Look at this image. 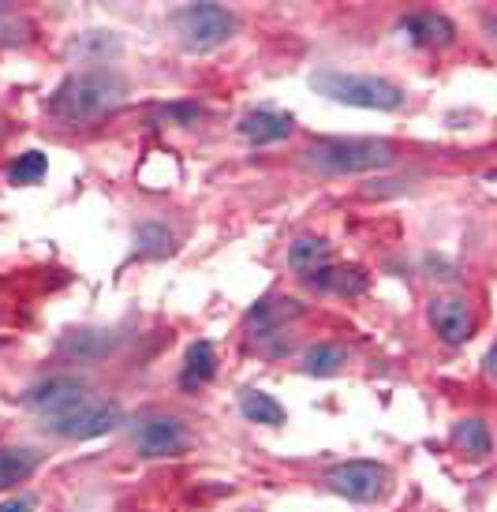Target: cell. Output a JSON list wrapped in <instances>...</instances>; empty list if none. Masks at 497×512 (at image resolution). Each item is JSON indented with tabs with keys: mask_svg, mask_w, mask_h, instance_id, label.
<instances>
[{
	"mask_svg": "<svg viewBox=\"0 0 497 512\" xmlns=\"http://www.w3.org/2000/svg\"><path fill=\"white\" fill-rule=\"evenodd\" d=\"M128 86L124 79L113 72H79L68 75L64 83L57 86V94L45 101V113L60 120V124H90V120H101L105 113H113L116 105L124 101Z\"/></svg>",
	"mask_w": 497,
	"mask_h": 512,
	"instance_id": "1",
	"label": "cell"
},
{
	"mask_svg": "<svg viewBox=\"0 0 497 512\" xmlns=\"http://www.w3.org/2000/svg\"><path fill=\"white\" fill-rule=\"evenodd\" d=\"M393 143L385 139H318L303 150V169L314 176H363L393 165Z\"/></svg>",
	"mask_w": 497,
	"mask_h": 512,
	"instance_id": "2",
	"label": "cell"
},
{
	"mask_svg": "<svg viewBox=\"0 0 497 512\" xmlns=\"http://www.w3.org/2000/svg\"><path fill=\"white\" fill-rule=\"evenodd\" d=\"M311 86L329 101H341L352 109H378V113H393L404 105V90L389 79L378 75H352L341 68H322L311 75Z\"/></svg>",
	"mask_w": 497,
	"mask_h": 512,
	"instance_id": "3",
	"label": "cell"
},
{
	"mask_svg": "<svg viewBox=\"0 0 497 512\" xmlns=\"http://www.w3.org/2000/svg\"><path fill=\"white\" fill-rule=\"evenodd\" d=\"M38 419H42V427L49 430V434H57V438L90 441L120 427L124 412H120V404H113V400H98L83 389V393H75L71 400H64L60 408L38 415Z\"/></svg>",
	"mask_w": 497,
	"mask_h": 512,
	"instance_id": "4",
	"label": "cell"
},
{
	"mask_svg": "<svg viewBox=\"0 0 497 512\" xmlns=\"http://www.w3.org/2000/svg\"><path fill=\"white\" fill-rule=\"evenodd\" d=\"M172 30L184 42V49L210 53V49L236 38L240 19H236V12L221 8V4H187L180 12H172Z\"/></svg>",
	"mask_w": 497,
	"mask_h": 512,
	"instance_id": "5",
	"label": "cell"
},
{
	"mask_svg": "<svg viewBox=\"0 0 497 512\" xmlns=\"http://www.w3.org/2000/svg\"><path fill=\"white\" fill-rule=\"evenodd\" d=\"M326 486L348 501H378L389 486V471L374 460H348L326 475Z\"/></svg>",
	"mask_w": 497,
	"mask_h": 512,
	"instance_id": "6",
	"label": "cell"
},
{
	"mask_svg": "<svg viewBox=\"0 0 497 512\" xmlns=\"http://www.w3.org/2000/svg\"><path fill=\"white\" fill-rule=\"evenodd\" d=\"M426 318H430V329H434L449 348H460V344H468L471 337H475V311H471L468 299H460V296L430 299Z\"/></svg>",
	"mask_w": 497,
	"mask_h": 512,
	"instance_id": "7",
	"label": "cell"
},
{
	"mask_svg": "<svg viewBox=\"0 0 497 512\" xmlns=\"http://www.w3.org/2000/svg\"><path fill=\"white\" fill-rule=\"evenodd\" d=\"M135 449L142 456H180L187 449V430L180 419H146L135 430Z\"/></svg>",
	"mask_w": 497,
	"mask_h": 512,
	"instance_id": "8",
	"label": "cell"
},
{
	"mask_svg": "<svg viewBox=\"0 0 497 512\" xmlns=\"http://www.w3.org/2000/svg\"><path fill=\"white\" fill-rule=\"evenodd\" d=\"M400 30H404L415 45H426V49L449 45L456 38V27L438 12H408L400 19Z\"/></svg>",
	"mask_w": 497,
	"mask_h": 512,
	"instance_id": "9",
	"label": "cell"
},
{
	"mask_svg": "<svg viewBox=\"0 0 497 512\" xmlns=\"http://www.w3.org/2000/svg\"><path fill=\"white\" fill-rule=\"evenodd\" d=\"M299 314H303L299 299H258L255 307L247 311V322L255 326V337H273Z\"/></svg>",
	"mask_w": 497,
	"mask_h": 512,
	"instance_id": "10",
	"label": "cell"
},
{
	"mask_svg": "<svg viewBox=\"0 0 497 512\" xmlns=\"http://www.w3.org/2000/svg\"><path fill=\"white\" fill-rule=\"evenodd\" d=\"M240 135L251 139L255 146H270L281 143L292 135V116L288 113H273V109H258V113H247L240 120Z\"/></svg>",
	"mask_w": 497,
	"mask_h": 512,
	"instance_id": "11",
	"label": "cell"
},
{
	"mask_svg": "<svg viewBox=\"0 0 497 512\" xmlns=\"http://www.w3.org/2000/svg\"><path fill=\"white\" fill-rule=\"evenodd\" d=\"M120 348V337L109 329H75L60 341V352L71 359H101Z\"/></svg>",
	"mask_w": 497,
	"mask_h": 512,
	"instance_id": "12",
	"label": "cell"
},
{
	"mask_svg": "<svg viewBox=\"0 0 497 512\" xmlns=\"http://www.w3.org/2000/svg\"><path fill=\"white\" fill-rule=\"evenodd\" d=\"M86 385L79 382V378H49V382H42V385H34L27 397V408H34L38 415H45V412H53V408H60L64 400H71L75 393H83Z\"/></svg>",
	"mask_w": 497,
	"mask_h": 512,
	"instance_id": "13",
	"label": "cell"
},
{
	"mask_svg": "<svg viewBox=\"0 0 497 512\" xmlns=\"http://www.w3.org/2000/svg\"><path fill=\"white\" fill-rule=\"evenodd\" d=\"M34 471H38V453L34 449H23V445L0 449V490H12V486L27 483Z\"/></svg>",
	"mask_w": 497,
	"mask_h": 512,
	"instance_id": "14",
	"label": "cell"
},
{
	"mask_svg": "<svg viewBox=\"0 0 497 512\" xmlns=\"http://www.w3.org/2000/svg\"><path fill=\"white\" fill-rule=\"evenodd\" d=\"M217 374V356H213L210 341H195L184 356V374H180V385L184 389H195V385H206Z\"/></svg>",
	"mask_w": 497,
	"mask_h": 512,
	"instance_id": "15",
	"label": "cell"
},
{
	"mask_svg": "<svg viewBox=\"0 0 497 512\" xmlns=\"http://www.w3.org/2000/svg\"><path fill=\"white\" fill-rule=\"evenodd\" d=\"M326 262H329V243L322 236H299V240L288 243V266L299 270L303 277L322 270Z\"/></svg>",
	"mask_w": 497,
	"mask_h": 512,
	"instance_id": "16",
	"label": "cell"
},
{
	"mask_svg": "<svg viewBox=\"0 0 497 512\" xmlns=\"http://www.w3.org/2000/svg\"><path fill=\"white\" fill-rule=\"evenodd\" d=\"M307 285L311 288H322V292H344V296H359L363 288H367V273L363 270H322L307 273Z\"/></svg>",
	"mask_w": 497,
	"mask_h": 512,
	"instance_id": "17",
	"label": "cell"
},
{
	"mask_svg": "<svg viewBox=\"0 0 497 512\" xmlns=\"http://www.w3.org/2000/svg\"><path fill=\"white\" fill-rule=\"evenodd\" d=\"M240 412H243V419L262 423V427H281L284 423V408L270 397V393H262V389H247V393H243Z\"/></svg>",
	"mask_w": 497,
	"mask_h": 512,
	"instance_id": "18",
	"label": "cell"
},
{
	"mask_svg": "<svg viewBox=\"0 0 497 512\" xmlns=\"http://www.w3.org/2000/svg\"><path fill=\"white\" fill-rule=\"evenodd\" d=\"M453 445L468 456H490V427L483 419H460L453 427Z\"/></svg>",
	"mask_w": 497,
	"mask_h": 512,
	"instance_id": "19",
	"label": "cell"
},
{
	"mask_svg": "<svg viewBox=\"0 0 497 512\" xmlns=\"http://www.w3.org/2000/svg\"><path fill=\"white\" fill-rule=\"evenodd\" d=\"M344 363H348V352H344L341 344L322 341L303 352V370H307V374H337Z\"/></svg>",
	"mask_w": 497,
	"mask_h": 512,
	"instance_id": "20",
	"label": "cell"
},
{
	"mask_svg": "<svg viewBox=\"0 0 497 512\" xmlns=\"http://www.w3.org/2000/svg\"><path fill=\"white\" fill-rule=\"evenodd\" d=\"M45 169H49V161H45L42 150H27V154H19V161L8 169V180H12V184H38L45 176Z\"/></svg>",
	"mask_w": 497,
	"mask_h": 512,
	"instance_id": "21",
	"label": "cell"
},
{
	"mask_svg": "<svg viewBox=\"0 0 497 512\" xmlns=\"http://www.w3.org/2000/svg\"><path fill=\"white\" fill-rule=\"evenodd\" d=\"M139 243L146 247V251H172V236H169V228H161V225H142L139 228Z\"/></svg>",
	"mask_w": 497,
	"mask_h": 512,
	"instance_id": "22",
	"label": "cell"
},
{
	"mask_svg": "<svg viewBox=\"0 0 497 512\" xmlns=\"http://www.w3.org/2000/svg\"><path fill=\"white\" fill-rule=\"evenodd\" d=\"M202 116L199 105H191V101H176V105H165L161 113H157V120H169V124H195Z\"/></svg>",
	"mask_w": 497,
	"mask_h": 512,
	"instance_id": "23",
	"label": "cell"
},
{
	"mask_svg": "<svg viewBox=\"0 0 497 512\" xmlns=\"http://www.w3.org/2000/svg\"><path fill=\"white\" fill-rule=\"evenodd\" d=\"M0 512H34V498L30 494H19V498H8L0 505Z\"/></svg>",
	"mask_w": 497,
	"mask_h": 512,
	"instance_id": "24",
	"label": "cell"
}]
</instances>
